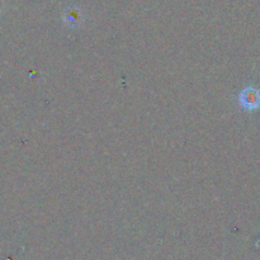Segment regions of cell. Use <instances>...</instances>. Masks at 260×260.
Instances as JSON below:
<instances>
[{
	"label": "cell",
	"instance_id": "1",
	"mask_svg": "<svg viewBox=\"0 0 260 260\" xmlns=\"http://www.w3.org/2000/svg\"><path fill=\"white\" fill-rule=\"evenodd\" d=\"M239 101H240L243 108L248 109V111H255L260 107V91L258 89L249 86L241 91Z\"/></svg>",
	"mask_w": 260,
	"mask_h": 260
}]
</instances>
